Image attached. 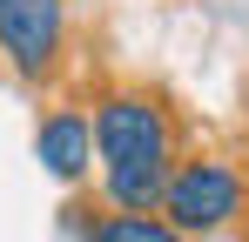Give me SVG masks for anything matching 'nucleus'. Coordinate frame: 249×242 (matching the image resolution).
Masks as SVG:
<instances>
[{"mask_svg":"<svg viewBox=\"0 0 249 242\" xmlns=\"http://www.w3.org/2000/svg\"><path fill=\"white\" fill-rule=\"evenodd\" d=\"M61 47H68V0H0V54L14 74H54Z\"/></svg>","mask_w":249,"mask_h":242,"instance_id":"obj_3","label":"nucleus"},{"mask_svg":"<svg viewBox=\"0 0 249 242\" xmlns=\"http://www.w3.org/2000/svg\"><path fill=\"white\" fill-rule=\"evenodd\" d=\"M94 242H189L175 222H162V215H128V208H115L108 222H94Z\"/></svg>","mask_w":249,"mask_h":242,"instance_id":"obj_5","label":"nucleus"},{"mask_svg":"<svg viewBox=\"0 0 249 242\" xmlns=\"http://www.w3.org/2000/svg\"><path fill=\"white\" fill-rule=\"evenodd\" d=\"M168 115L148 94H108L94 108V155L108 175V202L128 215H155L168 189Z\"/></svg>","mask_w":249,"mask_h":242,"instance_id":"obj_1","label":"nucleus"},{"mask_svg":"<svg viewBox=\"0 0 249 242\" xmlns=\"http://www.w3.org/2000/svg\"><path fill=\"white\" fill-rule=\"evenodd\" d=\"M34 155L54 182H81L88 161H94V121L81 108H61V115L41 121V135H34Z\"/></svg>","mask_w":249,"mask_h":242,"instance_id":"obj_4","label":"nucleus"},{"mask_svg":"<svg viewBox=\"0 0 249 242\" xmlns=\"http://www.w3.org/2000/svg\"><path fill=\"white\" fill-rule=\"evenodd\" d=\"M236 208H243V182H236L229 161H189V168H168L162 222H175L182 236H215Z\"/></svg>","mask_w":249,"mask_h":242,"instance_id":"obj_2","label":"nucleus"}]
</instances>
